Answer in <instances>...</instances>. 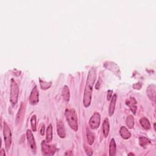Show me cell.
<instances>
[{
	"mask_svg": "<svg viewBox=\"0 0 156 156\" xmlns=\"http://www.w3.org/2000/svg\"><path fill=\"white\" fill-rule=\"evenodd\" d=\"M87 137L88 143L90 145H92L94 141V136L92 132L90 129H87Z\"/></svg>",
	"mask_w": 156,
	"mask_h": 156,
	"instance_id": "d6986e66",
	"label": "cell"
},
{
	"mask_svg": "<svg viewBox=\"0 0 156 156\" xmlns=\"http://www.w3.org/2000/svg\"><path fill=\"white\" fill-rule=\"evenodd\" d=\"M0 155H3V156H5V151H4V149L3 148H2L1 150V152H0Z\"/></svg>",
	"mask_w": 156,
	"mask_h": 156,
	"instance_id": "f546056e",
	"label": "cell"
},
{
	"mask_svg": "<svg viewBox=\"0 0 156 156\" xmlns=\"http://www.w3.org/2000/svg\"><path fill=\"white\" fill-rule=\"evenodd\" d=\"M140 121V125L144 129L148 130L151 128V124H150V122L146 117H142V118L140 119V121Z\"/></svg>",
	"mask_w": 156,
	"mask_h": 156,
	"instance_id": "2e32d148",
	"label": "cell"
},
{
	"mask_svg": "<svg viewBox=\"0 0 156 156\" xmlns=\"http://www.w3.org/2000/svg\"><path fill=\"white\" fill-rule=\"evenodd\" d=\"M128 155H134L135 154H133V153H130V154H128Z\"/></svg>",
	"mask_w": 156,
	"mask_h": 156,
	"instance_id": "4dcf8cb0",
	"label": "cell"
},
{
	"mask_svg": "<svg viewBox=\"0 0 156 156\" xmlns=\"http://www.w3.org/2000/svg\"><path fill=\"white\" fill-rule=\"evenodd\" d=\"M26 136L28 143L29 144V146L32 150V153L34 154L36 153L37 151V147H36V143L35 141V138L33 133L30 129H27L26 131Z\"/></svg>",
	"mask_w": 156,
	"mask_h": 156,
	"instance_id": "52a82bcc",
	"label": "cell"
},
{
	"mask_svg": "<svg viewBox=\"0 0 156 156\" xmlns=\"http://www.w3.org/2000/svg\"><path fill=\"white\" fill-rule=\"evenodd\" d=\"M84 148H85L86 153V154L87 155H92L93 154V151H92L91 148H88V147H87L86 146H85Z\"/></svg>",
	"mask_w": 156,
	"mask_h": 156,
	"instance_id": "d4e9b609",
	"label": "cell"
},
{
	"mask_svg": "<svg viewBox=\"0 0 156 156\" xmlns=\"http://www.w3.org/2000/svg\"><path fill=\"white\" fill-rule=\"evenodd\" d=\"M65 115L70 127L73 131H77L78 130V122L76 110L74 109H67L65 110Z\"/></svg>",
	"mask_w": 156,
	"mask_h": 156,
	"instance_id": "7a4b0ae2",
	"label": "cell"
},
{
	"mask_svg": "<svg viewBox=\"0 0 156 156\" xmlns=\"http://www.w3.org/2000/svg\"><path fill=\"white\" fill-rule=\"evenodd\" d=\"M19 87L17 83L14 79H11L10 84V101L12 107H14L18 102V98L19 94Z\"/></svg>",
	"mask_w": 156,
	"mask_h": 156,
	"instance_id": "3957f363",
	"label": "cell"
},
{
	"mask_svg": "<svg viewBox=\"0 0 156 156\" xmlns=\"http://www.w3.org/2000/svg\"><path fill=\"white\" fill-rule=\"evenodd\" d=\"M120 133L121 137L125 139V140L129 139L131 137V133L129 131H128V129L125 126H122L121 127V129L120 130Z\"/></svg>",
	"mask_w": 156,
	"mask_h": 156,
	"instance_id": "5bb4252c",
	"label": "cell"
},
{
	"mask_svg": "<svg viewBox=\"0 0 156 156\" xmlns=\"http://www.w3.org/2000/svg\"><path fill=\"white\" fill-rule=\"evenodd\" d=\"M57 131L58 135L61 138H64L66 136V131L64 122L62 120H58L57 122Z\"/></svg>",
	"mask_w": 156,
	"mask_h": 156,
	"instance_id": "30bf717a",
	"label": "cell"
},
{
	"mask_svg": "<svg viewBox=\"0 0 156 156\" xmlns=\"http://www.w3.org/2000/svg\"><path fill=\"white\" fill-rule=\"evenodd\" d=\"M44 129H45V126H44V125H42V127H41V129H40V133H41L42 135H44Z\"/></svg>",
	"mask_w": 156,
	"mask_h": 156,
	"instance_id": "f1b7e54d",
	"label": "cell"
},
{
	"mask_svg": "<svg viewBox=\"0 0 156 156\" xmlns=\"http://www.w3.org/2000/svg\"><path fill=\"white\" fill-rule=\"evenodd\" d=\"M142 87V84L140 82L134 83V84L133 85V88L134 89H140Z\"/></svg>",
	"mask_w": 156,
	"mask_h": 156,
	"instance_id": "484cf974",
	"label": "cell"
},
{
	"mask_svg": "<svg viewBox=\"0 0 156 156\" xmlns=\"http://www.w3.org/2000/svg\"><path fill=\"white\" fill-rule=\"evenodd\" d=\"M109 131H110L109 122L108 118H106L104 119L103 123V132L105 137H107L109 135Z\"/></svg>",
	"mask_w": 156,
	"mask_h": 156,
	"instance_id": "4fadbf2b",
	"label": "cell"
},
{
	"mask_svg": "<svg viewBox=\"0 0 156 156\" xmlns=\"http://www.w3.org/2000/svg\"><path fill=\"white\" fill-rule=\"evenodd\" d=\"M116 153V146L114 138L111 139L109 145V155L115 156Z\"/></svg>",
	"mask_w": 156,
	"mask_h": 156,
	"instance_id": "9a60e30c",
	"label": "cell"
},
{
	"mask_svg": "<svg viewBox=\"0 0 156 156\" xmlns=\"http://www.w3.org/2000/svg\"><path fill=\"white\" fill-rule=\"evenodd\" d=\"M39 80H40V88L42 89V90H47V89H48L49 88L51 87L52 85L51 82H48L46 81H43L41 79H40Z\"/></svg>",
	"mask_w": 156,
	"mask_h": 156,
	"instance_id": "7402d4cb",
	"label": "cell"
},
{
	"mask_svg": "<svg viewBox=\"0 0 156 156\" xmlns=\"http://www.w3.org/2000/svg\"><path fill=\"white\" fill-rule=\"evenodd\" d=\"M39 101V94L37 86H35L31 91L30 96L29 98V101L31 104L36 105L38 103Z\"/></svg>",
	"mask_w": 156,
	"mask_h": 156,
	"instance_id": "ba28073f",
	"label": "cell"
},
{
	"mask_svg": "<svg viewBox=\"0 0 156 156\" xmlns=\"http://www.w3.org/2000/svg\"><path fill=\"white\" fill-rule=\"evenodd\" d=\"M126 125L129 128V129H132L133 128V126H134V119L132 115H129L127 116L126 118Z\"/></svg>",
	"mask_w": 156,
	"mask_h": 156,
	"instance_id": "44dd1931",
	"label": "cell"
},
{
	"mask_svg": "<svg viewBox=\"0 0 156 156\" xmlns=\"http://www.w3.org/2000/svg\"><path fill=\"white\" fill-rule=\"evenodd\" d=\"M137 103V101L134 98H131L129 99H127L126 100V105H127L128 106H131V105H135V104Z\"/></svg>",
	"mask_w": 156,
	"mask_h": 156,
	"instance_id": "cb8c5ba5",
	"label": "cell"
},
{
	"mask_svg": "<svg viewBox=\"0 0 156 156\" xmlns=\"http://www.w3.org/2000/svg\"><path fill=\"white\" fill-rule=\"evenodd\" d=\"M36 115H34L31 118V125L32 129L34 132H36L37 131V122H36Z\"/></svg>",
	"mask_w": 156,
	"mask_h": 156,
	"instance_id": "603a6c76",
	"label": "cell"
},
{
	"mask_svg": "<svg viewBox=\"0 0 156 156\" xmlns=\"http://www.w3.org/2000/svg\"><path fill=\"white\" fill-rule=\"evenodd\" d=\"M45 140L42 142V152L44 155H53L56 151V147L54 145L48 144Z\"/></svg>",
	"mask_w": 156,
	"mask_h": 156,
	"instance_id": "5b68a950",
	"label": "cell"
},
{
	"mask_svg": "<svg viewBox=\"0 0 156 156\" xmlns=\"http://www.w3.org/2000/svg\"><path fill=\"white\" fill-rule=\"evenodd\" d=\"M62 95L64 99L66 101H69L70 98V90L69 88L67 86H64L62 89Z\"/></svg>",
	"mask_w": 156,
	"mask_h": 156,
	"instance_id": "ac0fdd59",
	"label": "cell"
},
{
	"mask_svg": "<svg viewBox=\"0 0 156 156\" xmlns=\"http://www.w3.org/2000/svg\"><path fill=\"white\" fill-rule=\"evenodd\" d=\"M147 95L149 99L153 102L155 101V86L154 84H150L146 90Z\"/></svg>",
	"mask_w": 156,
	"mask_h": 156,
	"instance_id": "8fae6325",
	"label": "cell"
},
{
	"mask_svg": "<svg viewBox=\"0 0 156 156\" xmlns=\"http://www.w3.org/2000/svg\"><path fill=\"white\" fill-rule=\"evenodd\" d=\"M3 135L5 149H6L7 151H9L10 148L11 144H12V132H11V130L9 126L5 121L4 122Z\"/></svg>",
	"mask_w": 156,
	"mask_h": 156,
	"instance_id": "277c9868",
	"label": "cell"
},
{
	"mask_svg": "<svg viewBox=\"0 0 156 156\" xmlns=\"http://www.w3.org/2000/svg\"><path fill=\"white\" fill-rule=\"evenodd\" d=\"M116 99H117L116 94H114V95L112 96V98H111V101L110 103L109 109V114L110 116H112V115L114 113L115 105H116Z\"/></svg>",
	"mask_w": 156,
	"mask_h": 156,
	"instance_id": "7c38bea8",
	"label": "cell"
},
{
	"mask_svg": "<svg viewBox=\"0 0 156 156\" xmlns=\"http://www.w3.org/2000/svg\"><path fill=\"white\" fill-rule=\"evenodd\" d=\"M53 140V126L49 124L47 129V136L45 141L47 143H50Z\"/></svg>",
	"mask_w": 156,
	"mask_h": 156,
	"instance_id": "e0dca14e",
	"label": "cell"
},
{
	"mask_svg": "<svg viewBox=\"0 0 156 156\" xmlns=\"http://www.w3.org/2000/svg\"><path fill=\"white\" fill-rule=\"evenodd\" d=\"M150 143H151V141L148 138L144 137H141L139 138V144L142 147H145Z\"/></svg>",
	"mask_w": 156,
	"mask_h": 156,
	"instance_id": "ffe728a7",
	"label": "cell"
},
{
	"mask_svg": "<svg viewBox=\"0 0 156 156\" xmlns=\"http://www.w3.org/2000/svg\"><path fill=\"white\" fill-rule=\"evenodd\" d=\"M96 79V72L95 68H92L88 71L86 84L83 93V103L85 107L90 106L92 101L93 88Z\"/></svg>",
	"mask_w": 156,
	"mask_h": 156,
	"instance_id": "6da1fadb",
	"label": "cell"
},
{
	"mask_svg": "<svg viewBox=\"0 0 156 156\" xmlns=\"http://www.w3.org/2000/svg\"><path fill=\"white\" fill-rule=\"evenodd\" d=\"M112 92L113 91L112 90H108L107 92V101H109V100L111 99V98H112Z\"/></svg>",
	"mask_w": 156,
	"mask_h": 156,
	"instance_id": "4316f807",
	"label": "cell"
},
{
	"mask_svg": "<svg viewBox=\"0 0 156 156\" xmlns=\"http://www.w3.org/2000/svg\"><path fill=\"white\" fill-rule=\"evenodd\" d=\"M100 122H101V116L99 113L95 112L93 114L89 120V125L92 129H96L99 127Z\"/></svg>",
	"mask_w": 156,
	"mask_h": 156,
	"instance_id": "8992f818",
	"label": "cell"
},
{
	"mask_svg": "<svg viewBox=\"0 0 156 156\" xmlns=\"http://www.w3.org/2000/svg\"><path fill=\"white\" fill-rule=\"evenodd\" d=\"M25 107L23 103L22 102L21 103L20 107L18 110L17 115H16V119H15L16 125L20 124V122L23 121V118H24V116H25Z\"/></svg>",
	"mask_w": 156,
	"mask_h": 156,
	"instance_id": "9c48e42d",
	"label": "cell"
},
{
	"mask_svg": "<svg viewBox=\"0 0 156 156\" xmlns=\"http://www.w3.org/2000/svg\"><path fill=\"white\" fill-rule=\"evenodd\" d=\"M130 109H131V110L132 111V112H133V114H135L137 107L136 105H131V106H130Z\"/></svg>",
	"mask_w": 156,
	"mask_h": 156,
	"instance_id": "83f0119b",
	"label": "cell"
}]
</instances>
